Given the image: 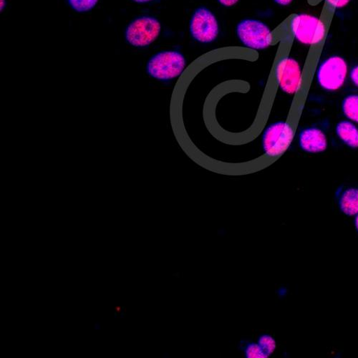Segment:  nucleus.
Masks as SVG:
<instances>
[{
  "label": "nucleus",
  "instance_id": "nucleus-3",
  "mask_svg": "<svg viewBox=\"0 0 358 358\" xmlns=\"http://www.w3.org/2000/svg\"><path fill=\"white\" fill-rule=\"evenodd\" d=\"M296 131L291 122H280L268 127L262 137V146L267 157L277 159L289 148Z\"/></svg>",
  "mask_w": 358,
  "mask_h": 358
},
{
  "label": "nucleus",
  "instance_id": "nucleus-16",
  "mask_svg": "<svg viewBox=\"0 0 358 358\" xmlns=\"http://www.w3.org/2000/svg\"><path fill=\"white\" fill-rule=\"evenodd\" d=\"M322 1L337 10L347 6L350 0H309V3L313 6H316Z\"/></svg>",
  "mask_w": 358,
  "mask_h": 358
},
{
  "label": "nucleus",
  "instance_id": "nucleus-12",
  "mask_svg": "<svg viewBox=\"0 0 358 358\" xmlns=\"http://www.w3.org/2000/svg\"><path fill=\"white\" fill-rule=\"evenodd\" d=\"M342 108L350 120L358 124V96L350 95L343 101Z\"/></svg>",
  "mask_w": 358,
  "mask_h": 358
},
{
  "label": "nucleus",
  "instance_id": "nucleus-6",
  "mask_svg": "<svg viewBox=\"0 0 358 358\" xmlns=\"http://www.w3.org/2000/svg\"><path fill=\"white\" fill-rule=\"evenodd\" d=\"M161 24L152 17H142L132 22L127 29V41L135 47H145L154 43L159 36Z\"/></svg>",
  "mask_w": 358,
  "mask_h": 358
},
{
  "label": "nucleus",
  "instance_id": "nucleus-8",
  "mask_svg": "<svg viewBox=\"0 0 358 358\" xmlns=\"http://www.w3.org/2000/svg\"><path fill=\"white\" fill-rule=\"evenodd\" d=\"M303 72L300 64L292 57H285L277 69V78L282 91L288 94H295L300 88Z\"/></svg>",
  "mask_w": 358,
  "mask_h": 358
},
{
  "label": "nucleus",
  "instance_id": "nucleus-14",
  "mask_svg": "<svg viewBox=\"0 0 358 358\" xmlns=\"http://www.w3.org/2000/svg\"><path fill=\"white\" fill-rule=\"evenodd\" d=\"M259 345L268 357L273 354L276 349V342L270 336H262L259 341Z\"/></svg>",
  "mask_w": 358,
  "mask_h": 358
},
{
  "label": "nucleus",
  "instance_id": "nucleus-17",
  "mask_svg": "<svg viewBox=\"0 0 358 358\" xmlns=\"http://www.w3.org/2000/svg\"><path fill=\"white\" fill-rule=\"evenodd\" d=\"M350 77L352 83L358 87V65L355 66L350 71Z\"/></svg>",
  "mask_w": 358,
  "mask_h": 358
},
{
  "label": "nucleus",
  "instance_id": "nucleus-2",
  "mask_svg": "<svg viewBox=\"0 0 358 358\" xmlns=\"http://www.w3.org/2000/svg\"><path fill=\"white\" fill-rule=\"evenodd\" d=\"M186 67L185 56L177 51H164L154 55L147 64L146 71L151 77L162 81L181 76Z\"/></svg>",
  "mask_w": 358,
  "mask_h": 358
},
{
  "label": "nucleus",
  "instance_id": "nucleus-18",
  "mask_svg": "<svg viewBox=\"0 0 358 358\" xmlns=\"http://www.w3.org/2000/svg\"><path fill=\"white\" fill-rule=\"evenodd\" d=\"M238 0H218V2L223 6L230 8L235 6Z\"/></svg>",
  "mask_w": 358,
  "mask_h": 358
},
{
  "label": "nucleus",
  "instance_id": "nucleus-19",
  "mask_svg": "<svg viewBox=\"0 0 358 358\" xmlns=\"http://www.w3.org/2000/svg\"><path fill=\"white\" fill-rule=\"evenodd\" d=\"M274 1L280 6H287L292 3L293 0H274Z\"/></svg>",
  "mask_w": 358,
  "mask_h": 358
},
{
  "label": "nucleus",
  "instance_id": "nucleus-10",
  "mask_svg": "<svg viewBox=\"0 0 358 358\" xmlns=\"http://www.w3.org/2000/svg\"><path fill=\"white\" fill-rule=\"evenodd\" d=\"M336 134L340 139L352 148H358V129L351 122L343 121L338 124Z\"/></svg>",
  "mask_w": 358,
  "mask_h": 358
},
{
  "label": "nucleus",
  "instance_id": "nucleus-5",
  "mask_svg": "<svg viewBox=\"0 0 358 358\" xmlns=\"http://www.w3.org/2000/svg\"><path fill=\"white\" fill-rule=\"evenodd\" d=\"M236 35L246 47L254 50H264L272 41L270 27L257 20H244L238 23Z\"/></svg>",
  "mask_w": 358,
  "mask_h": 358
},
{
  "label": "nucleus",
  "instance_id": "nucleus-7",
  "mask_svg": "<svg viewBox=\"0 0 358 358\" xmlns=\"http://www.w3.org/2000/svg\"><path fill=\"white\" fill-rule=\"evenodd\" d=\"M190 33L199 43L214 42L220 34L219 24L215 15L203 7L196 10L190 22Z\"/></svg>",
  "mask_w": 358,
  "mask_h": 358
},
{
  "label": "nucleus",
  "instance_id": "nucleus-13",
  "mask_svg": "<svg viewBox=\"0 0 358 358\" xmlns=\"http://www.w3.org/2000/svg\"><path fill=\"white\" fill-rule=\"evenodd\" d=\"M69 1L76 11L83 13L93 9L99 0H69Z\"/></svg>",
  "mask_w": 358,
  "mask_h": 358
},
{
  "label": "nucleus",
  "instance_id": "nucleus-22",
  "mask_svg": "<svg viewBox=\"0 0 358 358\" xmlns=\"http://www.w3.org/2000/svg\"><path fill=\"white\" fill-rule=\"evenodd\" d=\"M355 224H356V227H357V229L358 230V215H357V217L356 218V220H355Z\"/></svg>",
  "mask_w": 358,
  "mask_h": 358
},
{
  "label": "nucleus",
  "instance_id": "nucleus-4",
  "mask_svg": "<svg viewBox=\"0 0 358 358\" xmlns=\"http://www.w3.org/2000/svg\"><path fill=\"white\" fill-rule=\"evenodd\" d=\"M348 64L341 56H331L320 64L317 71L320 86L327 92L338 91L345 83Z\"/></svg>",
  "mask_w": 358,
  "mask_h": 358
},
{
  "label": "nucleus",
  "instance_id": "nucleus-1",
  "mask_svg": "<svg viewBox=\"0 0 358 358\" xmlns=\"http://www.w3.org/2000/svg\"><path fill=\"white\" fill-rule=\"evenodd\" d=\"M336 9L324 3L320 17L296 15L290 27L295 39L308 45H324Z\"/></svg>",
  "mask_w": 358,
  "mask_h": 358
},
{
  "label": "nucleus",
  "instance_id": "nucleus-15",
  "mask_svg": "<svg viewBox=\"0 0 358 358\" xmlns=\"http://www.w3.org/2000/svg\"><path fill=\"white\" fill-rule=\"evenodd\" d=\"M246 356L248 358H266L268 356L262 350L259 345L250 344L246 349Z\"/></svg>",
  "mask_w": 358,
  "mask_h": 358
},
{
  "label": "nucleus",
  "instance_id": "nucleus-11",
  "mask_svg": "<svg viewBox=\"0 0 358 358\" xmlns=\"http://www.w3.org/2000/svg\"><path fill=\"white\" fill-rule=\"evenodd\" d=\"M340 206L344 214L353 216L358 214V189H349L342 195Z\"/></svg>",
  "mask_w": 358,
  "mask_h": 358
},
{
  "label": "nucleus",
  "instance_id": "nucleus-9",
  "mask_svg": "<svg viewBox=\"0 0 358 358\" xmlns=\"http://www.w3.org/2000/svg\"><path fill=\"white\" fill-rule=\"evenodd\" d=\"M299 144L303 151L317 154L326 150L327 140L324 133L317 128H307L299 136Z\"/></svg>",
  "mask_w": 358,
  "mask_h": 358
},
{
  "label": "nucleus",
  "instance_id": "nucleus-20",
  "mask_svg": "<svg viewBox=\"0 0 358 358\" xmlns=\"http://www.w3.org/2000/svg\"><path fill=\"white\" fill-rule=\"evenodd\" d=\"M0 3H1V4H0V10L3 11L6 6V0H0Z\"/></svg>",
  "mask_w": 358,
  "mask_h": 358
},
{
  "label": "nucleus",
  "instance_id": "nucleus-21",
  "mask_svg": "<svg viewBox=\"0 0 358 358\" xmlns=\"http://www.w3.org/2000/svg\"><path fill=\"white\" fill-rule=\"evenodd\" d=\"M134 1L138 3H145L152 1V0H134Z\"/></svg>",
  "mask_w": 358,
  "mask_h": 358
}]
</instances>
